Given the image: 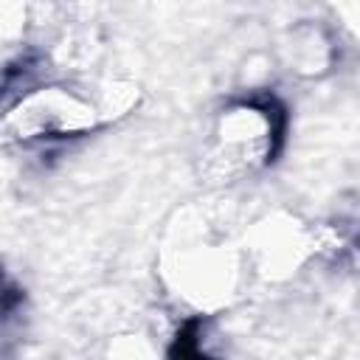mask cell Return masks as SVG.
Here are the masks:
<instances>
[{
    "label": "cell",
    "instance_id": "cell-1",
    "mask_svg": "<svg viewBox=\"0 0 360 360\" xmlns=\"http://www.w3.org/2000/svg\"><path fill=\"white\" fill-rule=\"evenodd\" d=\"M115 104L110 93L90 98L87 87L76 84H45L17 98L6 112V138H62L93 129L98 121L110 118Z\"/></svg>",
    "mask_w": 360,
    "mask_h": 360
},
{
    "label": "cell",
    "instance_id": "cell-2",
    "mask_svg": "<svg viewBox=\"0 0 360 360\" xmlns=\"http://www.w3.org/2000/svg\"><path fill=\"white\" fill-rule=\"evenodd\" d=\"M276 124L273 110L259 104H236L222 112L214 127L208 163L219 177H242L264 166L273 155Z\"/></svg>",
    "mask_w": 360,
    "mask_h": 360
}]
</instances>
